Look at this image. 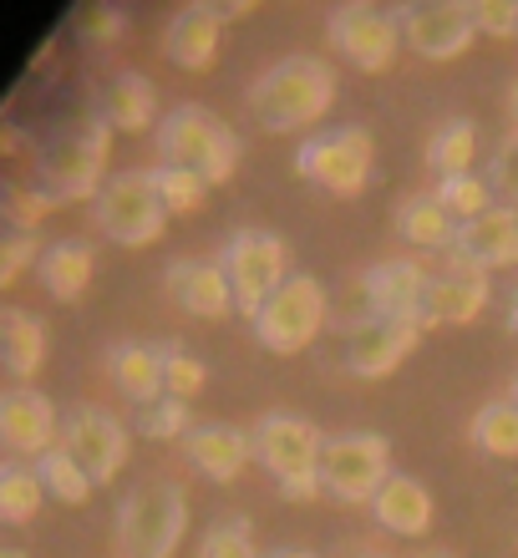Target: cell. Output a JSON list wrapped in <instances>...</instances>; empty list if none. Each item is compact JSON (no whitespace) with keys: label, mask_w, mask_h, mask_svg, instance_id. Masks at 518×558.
<instances>
[{"label":"cell","mask_w":518,"mask_h":558,"mask_svg":"<svg viewBox=\"0 0 518 558\" xmlns=\"http://www.w3.org/2000/svg\"><path fill=\"white\" fill-rule=\"evenodd\" d=\"M336 102V72L321 57H285L269 72H260L244 92L250 118L260 122V133H300L321 122Z\"/></svg>","instance_id":"1"},{"label":"cell","mask_w":518,"mask_h":558,"mask_svg":"<svg viewBox=\"0 0 518 558\" xmlns=\"http://www.w3.org/2000/svg\"><path fill=\"white\" fill-rule=\"evenodd\" d=\"M254 441V462L280 483L285 502H315L326 487H321V457H326V437L321 426L305 422V416L290 412H269L254 422L250 432Z\"/></svg>","instance_id":"2"},{"label":"cell","mask_w":518,"mask_h":558,"mask_svg":"<svg viewBox=\"0 0 518 558\" xmlns=\"http://www.w3.org/2000/svg\"><path fill=\"white\" fill-rule=\"evenodd\" d=\"M107 153H112V128L103 118L72 122L41 143V178L61 204H97L107 189Z\"/></svg>","instance_id":"3"},{"label":"cell","mask_w":518,"mask_h":558,"mask_svg":"<svg viewBox=\"0 0 518 558\" xmlns=\"http://www.w3.org/2000/svg\"><path fill=\"white\" fill-rule=\"evenodd\" d=\"M189 529V498L178 483H143L118 508V554L122 558H173Z\"/></svg>","instance_id":"4"},{"label":"cell","mask_w":518,"mask_h":558,"mask_svg":"<svg viewBox=\"0 0 518 558\" xmlns=\"http://www.w3.org/2000/svg\"><path fill=\"white\" fill-rule=\"evenodd\" d=\"M158 153H164L168 168H189V173L208 178V189L229 183L239 168V137L208 107H193V102L173 107L158 122Z\"/></svg>","instance_id":"5"},{"label":"cell","mask_w":518,"mask_h":558,"mask_svg":"<svg viewBox=\"0 0 518 558\" xmlns=\"http://www.w3.org/2000/svg\"><path fill=\"white\" fill-rule=\"evenodd\" d=\"M92 219L122 250L158 244L168 229V204H164V193H158V183H153V168H133V173L107 178V189L92 204Z\"/></svg>","instance_id":"6"},{"label":"cell","mask_w":518,"mask_h":558,"mask_svg":"<svg viewBox=\"0 0 518 558\" xmlns=\"http://www.w3.org/2000/svg\"><path fill=\"white\" fill-rule=\"evenodd\" d=\"M330 325V300L326 284L311 275H290L280 290L265 300V310L254 315V336L275 355H300L311 351L315 336Z\"/></svg>","instance_id":"7"},{"label":"cell","mask_w":518,"mask_h":558,"mask_svg":"<svg viewBox=\"0 0 518 558\" xmlns=\"http://www.w3.org/2000/svg\"><path fill=\"white\" fill-rule=\"evenodd\" d=\"M386 483H391V447H386V437H376V432L326 437V457H321L326 498L346 502V508H371Z\"/></svg>","instance_id":"8"},{"label":"cell","mask_w":518,"mask_h":558,"mask_svg":"<svg viewBox=\"0 0 518 558\" xmlns=\"http://www.w3.org/2000/svg\"><path fill=\"white\" fill-rule=\"evenodd\" d=\"M371 162H376V143H371L366 128H336V133L305 137L296 153L300 178L336 193V198H361L366 193Z\"/></svg>","instance_id":"9"},{"label":"cell","mask_w":518,"mask_h":558,"mask_svg":"<svg viewBox=\"0 0 518 558\" xmlns=\"http://www.w3.org/2000/svg\"><path fill=\"white\" fill-rule=\"evenodd\" d=\"M224 275H229V284H234V305L239 315H260L265 310V300L275 290H280L285 279V265H290V250H285V239L265 234V229H239L229 244H224L219 254Z\"/></svg>","instance_id":"10"},{"label":"cell","mask_w":518,"mask_h":558,"mask_svg":"<svg viewBox=\"0 0 518 558\" xmlns=\"http://www.w3.org/2000/svg\"><path fill=\"white\" fill-rule=\"evenodd\" d=\"M326 36L361 72H391V61L401 51L397 11H376V5H336L326 21Z\"/></svg>","instance_id":"11"},{"label":"cell","mask_w":518,"mask_h":558,"mask_svg":"<svg viewBox=\"0 0 518 558\" xmlns=\"http://www.w3.org/2000/svg\"><path fill=\"white\" fill-rule=\"evenodd\" d=\"M401 36L422 61H453L478 41L473 0H427V5H401Z\"/></svg>","instance_id":"12"},{"label":"cell","mask_w":518,"mask_h":558,"mask_svg":"<svg viewBox=\"0 0 518 558\" xmlns=\"http://www.w3.org/2000/svg\"><path fill=\"white\" fill-rule=\"evenodd\" d=\"M366 290V310L376 320H401V325H422L427 330V294H432V275L422 269V259H382L361 275Z\"/></svg>","instance_id":"13"},{"label":"cell","mask_w":518,"mask_h":558,"mask_svg":"<svg viewBox=\"0 0 518 558\" xmlns=\"http://www.w3.org/2000/svg\"><path fill=\"white\" fill-rule=\"evenodd\" d=\"M61 447L76 457V468L87 472L92 483H112L128 462V426L103 407H76L61 422Z\"/></svg>","instance_id":"14"},{"label":"cell","mask_w":518,"mask_h":558,"mask_svg":"<svg viewBox=\"0 0 518 558\" xmlns=\"http://www.w3.org/2000/svg\"><path fill=\"white\" fill-rule=\"evenodd\" d=\"M417 340H422V325L376 320L371 315L366 325H351L341 336V366L351 371L356 381H382V376H391L417 351Z\"/></svg>","instance_id":"15"},{"label":"cell","mask_w":518,"mask_h":558,"mask_svg":"<svg viewBox=\"0 0 518 558\" xmlns=\"http://www.w3.org/2000/svg\"><path fill=\"white\" fill-rule=\"evenodd\" d=\"M57 432H61L57 407H51L36 386H11V391L0 397V441H5L11 462H21V457H36V462H41L51 447H61Z\"/></svg>","instance_id":"16"},{"label":"cell","mask_w":518,"mask_h":558,"mask_svg":"<svg viewBox=\"0 0 518 558\" xmlns=\"http://www.w3.org/2000/svg\"><path fill=\"white\" fill-rule=\"evenodd\" d=\"M164 294L193 320H229L234 315V284L219 259H173L164 275Z\"/></svg>","instance_id":"17"},{"label":"cell","mask_w":518,"mask_h":558,"mask_svg":"<svg viewBox=\"0 0 518 558\" xmlns=\"http://www.w3.org/2000/svg\"><path fill=\"white\" fill-rule=\"evenodd\" d=\"M453 265H468V269H514L518 265V208L493 204L489 214L458 223V239H453Z\"/></svg>","instance_id":"18"},{"label":"cell","mask_w":518,"mask_h":558,"mask_svg":"<svg viewBox=\"0 0 518 558\" xmlns=\"http://www.w3.org/2000/svg\"><path fill=\"white\" fill-rule=\"evenodd\" d=\"M219 41H224V21L214 5H183L164 31V57L183 72H208L219 61Z\"/></svg>","instance_id":"19"},{"label":"cell","mask_w":518,"mask_h":558,"mask_svg":"<svg viewBox=\"0 0 518 558\" xmlns=\"http://www.w3.org/2000/svg\"><path fill=\"white\" fill-rule=\"evenodd\" d=\"M183 457H189L193 472H204V477H214V483H234L239 472L254 462V441L244 437L239 426L204 422V426H193L189 432Z\"/></svg>","instance_id":"20"},{"label":"cell","mask_w":518,"mask_h":558,"mask_svg":"<svg viewBox=\"0 0 518 558\" xmlns=\"http://www.w3.org/2000/svg\"><path fill=\"white\" fill-rule=\"evenodd\" d=\"M489 275L468 265H447L443 275H432L427 294V325H473L489 310Z\"/></svg>","instance_id":"21"},{"label":"cell","mask_w":518,"mask_h":558,"mask_svg":"<svg viewBox=\"0 0 518 558\" xmlns=\"http://www.w3.org/2000/svg\"><path fill=\"white\" fill-rule=\"evenodd\" d=\"M107 376L133 407H148V401H164V345H143V340H122L107 351Z\"/></svg>","instance_id":"22"},{"label":"cell","mask_w":518,"mask_h":558,"mask_svg":"<svg viewBox=\"0 0 518 558\" xmlns=\"http://www.w3.org/2000/svg\"><path fill=\"white\" fill-rule=\"evenodd\" d=\"M371 518H376V529L397 533V538H422L432 529V493L407 472H391V483L371 502Z\"/></svg>","instance_id":"23"},{"label":"cell","mask_w":518,"mask_h":558,"mask_svg":"<svg viewBox=\"0 0 518 558\" xmlns=\"http://www.w3.org/2000/svg\"><path fill=\"white\" fill-rule=\"evenodd\" d=\"M36 269H41V284L51 290V300L72 305V300L87 294L92 275H97V250L82 244V239H57V244H46Z\"/></svg>","instance_id":"24"},{"label":"cell","mask_w":518,"mask_h":558,"mask_svg":"<svg viewBox=\"0 0 518 558\" xmlns=\"http://www.w3.org/2000/svg\"><path fill=\"white\" fill-rule=\"evenodd\" d=\"M153 118H158V97H153V82L143 72H118L107 82L103 122L112 133H148Z\"/></svg>","instance_id":"25"},{"label":"cell","mask_w":518,"mask_h":558,"mask_svg":"<svg viewBox=\"0 0 518 558\" xmlns=\"http://www.w3.org/2000/svg\"><path fill=\"white\" fill-rule=\"evenodd\" d=\"M397 234L412 250H453L458 239V219L437 204V193H412L397 204Z\"/></svg>","instance_id":"26"},{"label":"cell","mask_w":518,"mask_h":558,"mask_svg":"<svg viewBox=\"0 0 518 558\" xmlns=\"http://www.w3.org/2000/svg\"><path fill=\"white\" fill-rule=\"evenodd\" d=\"M0 336H5V371L26 386L41 371L51 340H46V320H36L31 310H5L0 315Z\"/></svg>","instance_id":"27"},{"label":"cell","mask_w":518,"mask_h":558,"mask_svg":"<svg viewBox=\"0 0 518 558\" xmlns=\"http://www.w3.org/2000/svg\"><path fill=\"white\" fill-rule=\"evenodd\" d=\"M473 158H478V128L468 118H453L443 122L427 143V168L437 178H462L473 173Z\"/></svg>","instance_id":"28"},{"label":"cell","mask_w":518,"mask_h":558,"mask_svg":"<svg viewBox=\"0 0 518 558\" xmlns=\"http://www.w3.org/2000/svg\"><path fill=\"white\" fill-rule=\"evenodd\" d=\"M41 498H46V483L36 468H26V462H5L0 468V518L11 529H26L31 518L41 513Z\"/></svg>","instance_id":"29"},{"label":"cell","mask_w":518,"mask_h":558,"mask_svg":"<svg viewBox=\"0 0 518 558\" xmlns=\"http://www.w3.org/2000/svg\"><path fill=\"white\" fill-rule=\"evenodd\" d=\"M468 441H473L483 457H518V407L514 401H489L478 407V416L468 422Z\"/></svg>","instance_id":"30"},{"label":"cell","mask_w":518,"mask_h":558,"mask_svg":"<svg viewBox=\"0 0 518 558\" xmlns=\"http://www.w3.org/2000/svg\"><path fill=\"white\" fill-rule=\"evenodd\" d=\"M36 472H41V483H46V493H51V498L57 502H87L92 498V477L82 468H76V457L67 452V447H51V452L41 457V462H36Z\"/></svg>","instance_id":"31"},{"label":"cell","mask_w":518,"mask_h":558,"mask_svg":"<svg viewBox=\"0 0 518 558\" xmlns=\"http://www.w3.org/2000/svg\"><path fill=\"white\" fill-rule=\"evenodd\" d=\"M133 426H137V437H148V441H189V432H193L189 401H178V397L148 401V407H137Z\"/></svg>","instance_id":"32"},{"label":"cell","mask_w":518,"mask_h":558,"mask_svg":"<svg viewBox=\"0 0 518 558\" xmlns=\"http://www.w3.org/2000/svg\"><path fill=\"white\" fill-rule=\"evenodd\" d=\"M437 204L453 214L458 223H468V219H478V214H489V198H493V189H489V178H478V173H462V178H437Z\"/></svg>","instance_id":"33"},{"label":"cell","mask_w":518,"mask_h":558,"mask_svg":"<svg viewBox=\"0 0 518 558\" xmlns=\"http://www.w3.org/2000/svg\"><path fill=\"white\" fill-rule=\"evenodd\" d=\"M153 183H158V193H164L168 214H198V204H204L208 193V178L189 173V168H153Z\"/></svg>","instance_id":"34"},{"label":"cell","mask_w":518,"mask_h":558,"mask_svg":"<svg viewBox=\"0 0 518 558\" xmlns=\"http://www.w3.org/2000/svg\"><path fill=\"white\" fill-rule=\"evenodd\" d=\"M164 386H168V397L189 401L208 386V366L198 355L183 351V345H164Z\"/></svg>","instance_id":"35"},{"label":"cell","mask_w":518,"mask_h":558,"mask_svg":"<svg viewBox=\"0 0 518 558\" xmlns=\"http://www.w3.org/2000/svg\"><path fill=\"white\" fill-rule=\"evenodd\" d=\"M198 558H265V554L254 548L250 523H244V518H229V523H219V529L204 538Z\"/></svg>","instance_id":"36"},{"label":"cell","mask_w":518,"mask_h":558,"mask_svg":"<svg viewBox=\"0 0 518 558\" xmlns=\"http://www.w3.org/2000/svg\"><path fill=\"white\" fill-rule=\"evenodd\" d=\"M489 189H493V198H504V208H518V128L498 143V153H493Z\"/></svg>","instance_id":"37"},{"label":"cell","mask_w":518,"mask_h":558,"mask_svg":"<svg viewBox=\"0 0 518 558\" xmlns=\"http://www.w3.org/2000/svg\"><path fill=\"white\" fill-rule=\"evenodd\" d=\"M61 208V198L51 189H15L11 198V223H15V234H36V223L51 219Z\"/></svg>","instance_id":"38"},{"label":"cell","mask_w":518,"mask_h":558,"mask_svg":"<svg viewBox=\"0 0 518 558\" xmlns=\"http://www.w3.org/2000/svg\"><path fill=\"white\" fill-rule=\"evenodd\" d=\"M41 239L36 234H11L0 244V284H15V279L26 275L31 265H41Z\"/></svg>","instance_id":"39"},{"label":"cell","mask_w":518,"mask_h":558,"mask_svg":"<svg viewBox=\"0 0 518 558\" xmlns=\"http://www.w3.org/2000/svg\"><path fill=\"white\" fill-rule=\"evenodd\" d=\"M478 36H518V5L514 0H473Z\"/></svg>","instance_id":"40"},{"label":"cell","mask_w":518,"mask_h":558,"mask_svg":"<svg viewBox=\"0 0 518 558\" xmlns=\"http://www.w3.org/2000/svg\"><path fill=\"white\" fill-rule=\"evenodd\" d=\"M219 21H239V15H254V0H229V5H214Z\"/></svg>","instance_id":"41"},{"label":"cell","mask_w":518,"mask_h":558,"mask_svg":"<svg viewBox=\"0 0 518 558\" xmlns=\"http://www.w3.org/2000/svg\"><path fill=\"white\" fill-rule=\"evenodd\" d=\"M336 558H391V554H382V548H366V544H346Z\"/></svg>","instance_id":"42"},{"label":"cell","mask_w":518,"mask_h":558,"mask_svg":"<svg viewBox=\"0 0 518 558\" xmlns=\"http://www.w3.org/2000/svg\"><path fill=\"white\" fill-rule=\"evenodd\" d=\"M265 558H321V554H311V548H275V554H265Z\"/></svg>","instance_id":"43"},{"label":"cell","mask_w":518,"mask_h":558,"mask_svg":"<svg viewBox=\"0 0 518 558\" xmlns=\"http://www.w3.org/2000/svg\"><path fill=\"white\" fill-rule=\"evenodd\" d=\"M508 330L518 336V294H514V305H508Z\"/></svg>","instance_id":"44"},{"label":"cell","mask_w":518,"mask_h":558,"mask_svg":"<svg viewBox=\"0 0 518 558\" xmlns=\"http://www.w3.org/2000/svg\"><path fill=\"white\" fill-rule=\"evenodd\" d=\"M508 401L518 407V371H514V381H508Z\"/></svg>","instance_id":"45"},{"label":"cell","mask_w":518,"mask_h":558,"mask_svg":"<svg viewBox=\"0 0 518 558\" xmlns=\"http://www.w3.org/2000/svg\"><path fill=\"white\" fill-rule=\"evenodd\" d=\"M0 558H26V554H15V548H5V554H0Z\"/></svg>","instance_id":"46"},{"label":"cell","mask_w":518,"mask_h":558,"mask_svg":"<svg viewBox=\"0 0 518 558\" xmlns=\"http://www.w3.org/2000/svg\"><path fill=\"white\" fill-rule=\"evenodd\" d=\"M514 118H518V87H514Z\"/></svg>","instance_id":"47"},{"label":"cell","mask_w":518,"mask_h":558,"mask_svg":"<svg viewBox=\"0 0 518 558\" xmlns=\"http://www.w3.org/2000/svg\"><path fill=\"white\" fill-rule=\"evenodd\" d=\"M422 558H453V554H422Z\"/></svg>","instance_id":"48"}]
</instances>
